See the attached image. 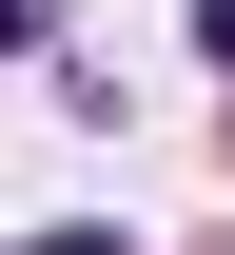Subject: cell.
Here are the masks:
<instances>
[{"instance_id":"obj_1","label":"cell","mask_w":235,"mask_h":255,"mask_svg":"<svg viewBox=\"0 0 235 255\" xmlns=\"http://www.w3.org/2000/svg\"><path fill=\"white\" fill-rule=\"evenodd\" d=\"M196 59H235V0H196Z\"/></svg>"},{"instance_id":"obj_2","label":"cell","mask_w":235,"mask_h":255,"mask_svg":"<svg viewBox=\"0 0 235 255\" xmlns=\"http://www.w3.org/2000/svg\"><path fill=\"white\" fill-rule=\"evenodd\" d=\"M20 39H39V20H20V0H0V59H20Z\"/></svg>"}]
</instances>
